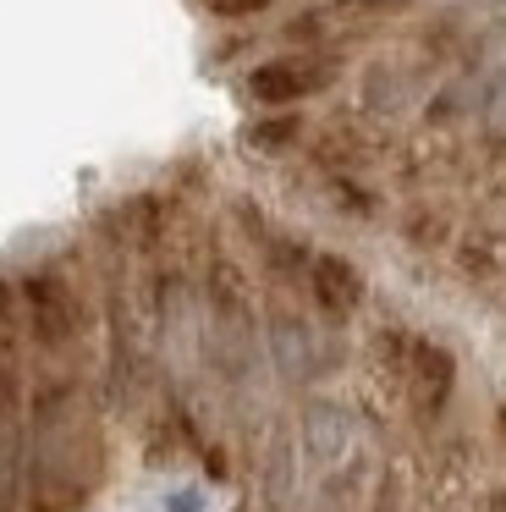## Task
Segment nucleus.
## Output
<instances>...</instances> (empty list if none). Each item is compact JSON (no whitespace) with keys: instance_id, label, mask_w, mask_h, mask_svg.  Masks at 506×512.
Listing matches in <instances>:
<instances>
[{"instance_id":"nucleus-1","label":"nucleus","mask_w":506,"mask_h":512,"mask_svg":"<svg viewBox=\"0 0 506 512\" xmlns=\"http://www.w3.org/2000/svg\"><path fill=\"white\" fill-rule=\"evenodd\" d=\"M110 408L83 369L28 380V512H88L110 485Z\"/></svg>"},{"instance_id":"nucleus-2","label":"nucleus","mask_w":506,"mask_h":512,"mask_svg":"<svg viewBox=\"0 0 506 512\" xmlns=\"http://www.w3.org/2000/svg\"><path fill=\"white\" fill-rule=\"evenodd\" d=\"M22 292V342L28 353L44 358V369H83L88 347L99 336V298L61 265V259H39V265L17 270Z\"/></svg>"},{"instance_id":"nucleus-3","label":"nucleus","mask_w":506,"mask_h":512,"mask_svg":"<svg viewBox=\"0 0 506 512\" xmlns=\"http://www.w3.org/2000/svg\"><path fill=\"white\" fill-rule=\"evenodd\" d=\"M259 342H264V364L270 380L297 397L325 391L341 369L352 364V342L347 331H330L308 314V303H297L292 292H270L259 298Z\"/></svg>"},{"instance_id":"nucleus-4","label":"nucleus","mask_w":506,"mask_h":512,"mask_svg":"<svg viewBox=\"0 0 506 512\" xmlns=\"http://www.w3.org/2000/svg\"><path fill=\"white\" fill-rule=\"evenodd\" d=\"M143 320H149V342L160 358L165 380H193L198 375V336H204V303H198V270L182 259H149L138 276Z\"/></svg>"},{"instance_id":"nucleus-5","label":"nucleus","mask_w":506,"mask_h":512,"mask_svg":"<svg viewBox=\"0 0 506 512\" xmlns=\"http://www.w3.org/2000/svg\"><path fill=\"white\" fill-rule=\"evenodd\" d=\"M292 435H297V457H303L308 479H325L336 468H347L352 457L369 452V430L363 413L352 402L330 397V391H308L292 408Z\"/></svg>"},{"instance_id":"nucleus-6","label":"nucleus","mask_w":506,"mask_h":512,"mask_svg":"<svg viewBox=\"0 0 506 512\" xmlns=\"http://www.w3.org/2000/svg\"><path fill=\"white\" fill-rule=\"evenodd\" d=\"M341 83L336 50H281L242 72V100L253 111H303L308 100L330 94Z\"/></svg>"},{"instance_id":"nucleus-7","label":"nucleus","mask_w":506,"mask_h":512,"mask_svg":"<svg viewBox=\"0 0 506 512\" xmlns=\"http://www.w3.org/2000/svg\"><path fill=\"white\" fill-rule=\"evenodd\" d=\"M457 380H462V358L451 353V342H440L435 331H413V353H407V375H402V413L418 435L451 424V402H457Z\"/></svg>"},{"instance_id":"nucleus-8","label":"nucleus","mask_w":506,"mask_h":512,"mask_svg":"<svg viewBox=\"0 0 506 512\" xmlns=\"http://www.w3.org/2000/svg\"><path fill=\"white\" fill-rule=\"evenodd\" d=\"M303 303L319 325L347 331V325L369 309V276L358 270V259L336 254V248H314L308 276H303Z\"/></svg>"},{"instance_id":"nucleus-9","label":"nucleus","mask_w":506,"mask_h":512,"mask_svg":"<svg viewBox=\"0 0 506 512\" xmlns=\"http://www.w3.org/2000/svg\"><path fill=\"white\" fill-rule=\"evenodd\" d=\"M451 270L468 287H495L506 276V232H495V226H462L457 243H451Z\"/></svg>"},{"instance_id":"nucleus-10","label":"nucleus","mask_w":506,"mask_h":512,"mask_svg":"<svg viewBox=\"0 0 506 512\" xmlns=\"http://www.w3.org/2000/svg\"><path fill=\"white\" fill-rule=\"evenodd\" d=\"M407 353H413V325H402V320L374 325L369 342H363V369H369V380L385 391V397H402Z\"/></svg>"},{"instance_id":"nucleus-11","label":"nucleus","mask_w":506,"mask_h":512,"mask_svg":"<svg viewBox=\"0 0 506 512\" xmlns=\"http://www.w3.org/2000/svg\"><path fill=\"white\" fill-rule=\"evenodd\" d=\"M396 237L413 254H451V243H457V215L440 199H413L396 215Z\"/></svg>"},{"instance_id":"nucleus-12","label":"nucleus","mask_w":506,"mask_h":512,"mask_svg":"<svg viewBox=\"0 0 506 512\" xmlns=\"http://www.w3.org/2000/svg\"><path fill=\"white\" fill-rule=\"evenodd\" d=\"M237 144L259 160H281L308 144V116L303 111H259L253 122H242Z\"/></svg>"},{"instance_id":"nucleus-13","label":"nucleus","mask_w":506,"mask_h":512,"mask_svg":"<svg viewBox=\"0 0 506 512\" xmlns=\"http://www.w3.org/2000/svg\"><path fill=\"white\" fill-rule=\"evenodd\" d=\"M0 358H28V342H22V292L17 276L0 270Z\"/></svg>"},{"instance_id":"nucleus-14","label":"nucleus","mask_w":506,"mask_h":512,"mask_svg":"<svg viewBox=\"0 0 506 512\" xmlns=\"http://www.w3.org/2000/svg\"><path fill=\"white\" fill-rule=\"evenodd\" d=\"M330 204H336L347 221H380L385 215V199L374 188H363L358 177H330Z\"/></svg>"},{"instance_id":"nucleus-15","label":"nucleus","mask_w":506,"mask_h":512,"mask_svg":"<svg viewBox=\"0 0 506 512\" xmlns=\"http://www.w3.org/2000/svg\"><path fill=\"white\" fill-rule=\"evenodd\" d=\"M209 17H220V23H253V17L275 12L281 0H198Z\"/></svg>"},{"instance_id":"nucleus-16","label":"nucleus","mask_w":506,"mask_h":512,"mask_svg":"<svg viewBox=\"0 0 506 512\" xmlns=\"http://www.w3.org/2000/svg\"><path fill=\"white\" fill-rule=\"evenodd\" d=\"M165 512H204V490H176V496L165 501Z\"/></svg>"},{"instance_id":"nucleus-17","label":"nucleus","mask_w":506,"mask_h":512,"mask_svg":"<svg viewBox=\"0 0 506 512\" xmlns=\"http://www.w3.org/2000/svg\"><path fill=\"white\" fill-rule=\"evenodd\" d=\"M490 435H495V446H501V457H506V391L495 397V408H490Z\"/></svg>"},{"instance_id":"nucleus-18","label":"nucleus","mask_w":506,"mask_h":512,"mask_svg":"<svg viewBox=\"0 0 506 512\" xmlns=\"http://www.w3.org/2000/svg\"><path fill=\"white\" fill-rule=\"evenodd\" d=\"M501 320H506V298H501Z\"/></svg>"}]
</instances>
